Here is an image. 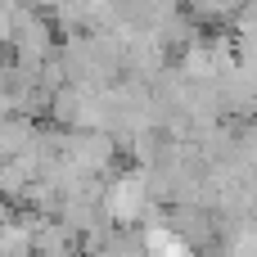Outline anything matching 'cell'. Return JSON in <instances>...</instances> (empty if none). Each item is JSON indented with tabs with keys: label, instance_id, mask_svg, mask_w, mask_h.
I'll return each instance as SVG.
<instances>
[{
	"label": "cell",
	"instance_id": "1",
	"mask_svg": "<svg viewBox=\"0 0 257 257\" xmlns=\"http://www.w3.org/2000/svg\"><path fill=\"white\" fill-rule=\"evenodd\" d=\"M104 217H108V226H117V230H131V226L158 217V199L149 194L145 167L113 172V176L104 181Z\"/></svg>",
	"mask_w": 257,
	"mask_h": 257
}]
</instances>
